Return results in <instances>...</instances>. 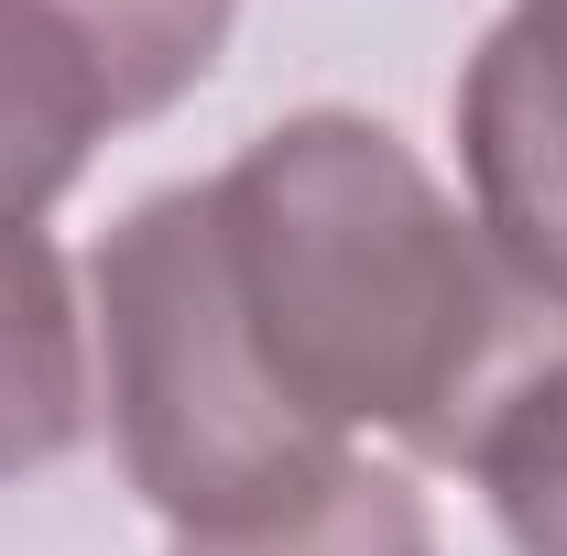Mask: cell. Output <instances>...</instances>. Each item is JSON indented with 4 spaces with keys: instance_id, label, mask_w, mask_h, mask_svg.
Returning <instances> with one entry per match:
<instances>
[{
    "instance_id": "cell-1",
    "label": "cell",
    "mask_w": 567,
    "mask_h": 556,
    "mask_svg": "<svg viewBox=\"0 0 567 556\" xmlns=\"http://www.w3.org/2000/svg\"><path fill=\"white\" fill-rule=\"evenodd\" d=\"M218 262L274 393L306 425L458 447V404L502 339L481 229L360 110H295L208 175Z\"/></svg>"
},
{
    "instance_id": "cell-2",
    "label": "cell",
    "mask_w": 567,
    "mask_h": 556,
    "mask_svg": "<svg viewBox=\"0 0 567 556\" xmlns=\"http://www.w3.org/2000/svg\"><path fill=\"white\" fill-rule=\"evenodd\" d=\"M87 295H99V393H110L121 470L175 535L262 524L284 502H306L339 459H360L274 393L262 349L240 328L229 262H218L208 186L142 197L99 240Z\"/></svg>"
},
{
    "instance_id": "cell-3",
    "label": "cell",
    "mask_w": 567,
    "mask_h": 556,
    "mask_svg": "<svg viewBox=\"0 0 567 556\" xmlns=\"http://www.w3.org/2000/svg\"><path fill=\"white\" fill-rule=\"evenodd\" d=\"M458 164L470 229L524 295L567 306V44L502 11L492 44L458 76Z\"/></svg>"
},
{
    "instance_id": "cell-4",
    "label": "cell",
    "mask_w": 567,
    "mask_h": 556,
    "mask_svg": "<svg viewBox=\"0 0 567 556\" xmlns=\"http://www.w3.org/2000/svg\"><path fill=\"white\" fill-rule=\"evenodd\" d=\"M87 404H99V371H87L76 284L44 229H11L0 240V481L55 470L87 436Z\"/></svg>"
},
{
    "instance_id": "cell-5",
    "label": "cell",
    "mask_w": 567,
    "mask_h": 556,
    "mask_svg": "<svg viewBox=\"0 0 567 556\" xmlns=\"http://www.w3.org/2000/svg\"><path fill=\"white\" fill-rule=\"evenodd\" d=\"M99 132H110V99L66 55V33L33 0H0V240L44 229V208L76 186Z\"/></svg>"
},
{
    "instance_id": "cell-6",
    "label": "cell",
    "mask_w": 567,
    "mask_h": 556,
    "mask_svg": "<svg viewBox=\"0 0 567 556\" xmlns=\"http://www.w3.org/2000/svg\"><path fill=\"white\" fill-rule=\"evenodd\" d=\"M33 11L66 33L76 66L99 76L110 121H153V110H175V99L218 66L229 22H240V0H33Z\"/></svg>"
},
{
    "instance_id": "cell-7",
    "label": "cell",
    "mask_w": 567,
    "mask_h": 556,
    "mask_svg": "<svg viewBox=\"0 0 567 556\" xmlns=\"http://www.w3.org/2000/svg\"><path fill=\"white\" fill-rule=\"evenodd\" d=\"M470 481L513 535V556H567V360L524 371L470 425Z\"/></svg>"
},
{
    "instance_id": "cell-8",
    "label": "cell",
    "mask_w": 567,
    "mask_h": 556,
    "mask_svg": "<svg viewBox=\"0 0 567 556\" xmlns=\"http://www.w3.org/2000/svg\"><path fill=\"white\" fill-rule=\"evenodd\" d=\"M175 556H436V524L393 470L339 459L306 502H284L262 524H229V535H175Z\"/></svg>"
},
{
    "instance_id": "cell-9",
    "label": "cell",
    "mask_w": 567,
    "mask_h": 556,
    "mask_svg": "<svg viewBox=\"0 0 567 556\" xmlns=\"http://www.w3.org/2000/svg\"><path fill=\"white\" fill-rule=\"evenodd\" d=\"M513 11H524L535 33H557V44H567V0H513Z\"/></svg>"
}]
</instances>
